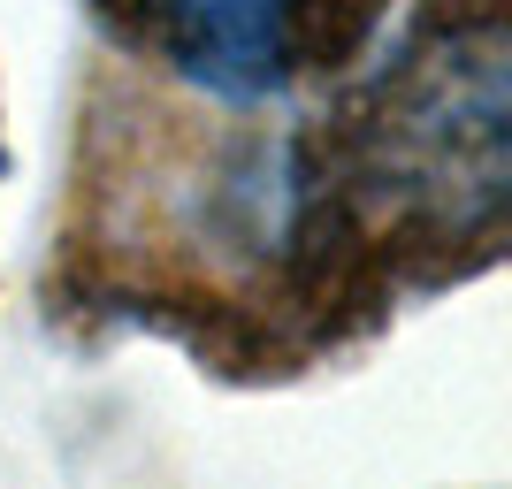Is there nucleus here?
I'll return each instance as SVG.
<instances>
[{
    "label": "nucleus",
    "instance_id": "f257e3e1",
    "mask_svg": "<svg viewBox=\"0 0 512 489\" xmlns=\"http://www.w3.org/2000/svg\"><path fill=\"white\" fill-rule=\"evenodd\" d=\"M153 62L222 107H268L360 46L375 0H123Z\"/></svg>",
    "mask_w": 512,
    "mask_h": 489
}]
</instances>
